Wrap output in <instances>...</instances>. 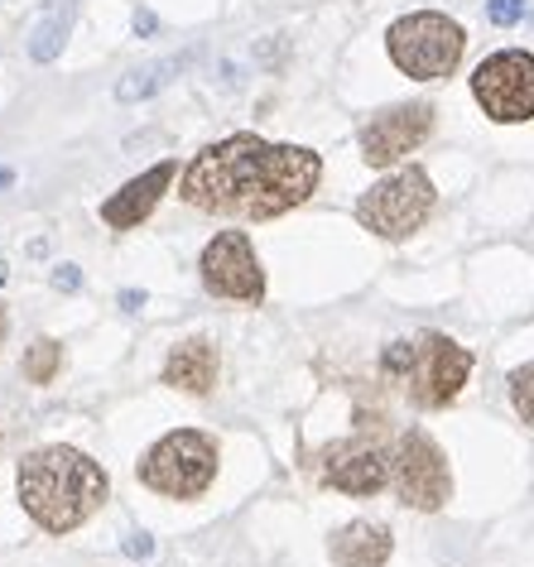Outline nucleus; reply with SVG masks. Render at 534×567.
Instances as JSON below:
<instances>
[{"mask_svg":"<svg viewBox=\"0 0 534 567\" xmlns=\"http://www.w3.org/2000/svg\"><path fill=\"white\" fill-rule=\"evenodd\" d=\"M433 131V106L410 102V106H390L381 116H371L361 125V159L371 168H390L404 154H414Z\"/></svg>","mask_w":534,"mask_h":567,"instance_id":"nucleus-11","label":"nucleus"},{"mask_svg":"<svg viewBox=\"0 0 534 567\" xmlns=\"http://www.w3.org/2000/svg\"><path fill=\"white\" fill-rule=\"evenodd\" d=\"M386 49H390V63H396L404 78L439 82V78H453V68L462 63L468 34H462V24L448 20L443 10H414V16H400L390 24Z\"/></svg>","mask_w":534,"mask_h":567,"instance_id":"nucleus-4","label":"nucleus"},{"mask_svg":"<svg viewBox=\"0 0 534 567\" xmlns=\"http://www.w3.org/2000/svg\"><path fill=\"white\" fill-rule=\"evenodd\" d=\"M318 481L347 495H376L390 486V452L367 443V437H342L318 452Z\"/></svg>","mask_w":534,"mask_h":567,"instance_id":"nucleus-10","label":"nucleus"},{"mask_svg":"<svg viewBox=\"0 0 534 567\" xmlns=\"http://www.w3.org/2000/svg\"><path fill=\"white\" fill-rule=\"evenodd\" d=\"M63 34H68V10H49V16L39 20V30L30 34V59H39V63L59 59Z\"/></svg>","mask_w":534,"mask_h":567,"instance_id":"nucleus-16","label":"nucleus"},{"mask_svg":"<svg viewBox=\"0 0 534 567\" xmlns=\"http://www.w3.org/2000/svg\"><path fill=\"white\" fill-rule=\"evenodd\" d=\"M332 563L337 567H381L390 558V529L371 519H351L332 534Z\"/></svg>","mask_w":534,"mask_h":567,"instance_id":"nucleus-14","label":"nucleus"},{"mask_svg":"<svg viewBox=\"0 0 534 567\" xmlns=\"http://www.w3.org/2000/svg\"><path fill=\"white\" fill-rule=\"evenodd\" d=\"M390 486L410 509H443L453 495V472H448L443 447L424 429H410L390 447Z\"/></svg>","mask_w":534,"mask_h":567,"instance_id":"nucleus-7","label":"nucleus"},{"mask_svg":"<svg viewBox=\"0 0 534 567\" xmlns=\"http://www.w3.org/2000/svg\"><path fill=\"white\" fill-rule=\"evenodd\" d=\"M125 553H131V558H150V553H154V538H150V534H131V538H125Z\"/></svg>","mask_w":534,"mask_h":567,"instance_id":"nucleus-21","label":"nucleus"},{"mask_svg":"<svg viewBox=\"0 0 534 567\" xmlns=\"http://www.w3.org/2000/svg\"><path fill=\"white\" fill-rule=\"evenodd\" d=\"M53 284H59V289H63V293H73V289H78V284H82V275H78V265H59V269H53Z\"/></svg>","mask_w":534,"mask_h":567,"instance_id":"nucleus-20","label":"nucleus"},{"mask_svg":"<svg viewBox=\"0 0 534 567\" xmlns=\"http://www.w3.org/2000/svg\"><path fill=\"white\" fill-rule=\"evenodd\" d=\"M168 183H174V164H154L145 168L140 178H131L116 197H106L102 203V221L116 226V231H125V226H140L154 212V203L168 193Z\"/></svg>","mask_w":534,"mask_h":567,"instance_id":"nucleus-12","label":"nucleus"},{"mask_svg":"<svg viewBox=\"0 0 534 567\" xmlns=\"http://www.w3.org/2000/svg\"><path fill=\"white\" fill-rule=\"evenodd\" d=\"M511 404H515V414L534 429V361H525L520 371H511Z\"/></svg>","mask_w":534,"mask_h":567,"instance_id":"nucleus-18","label":"nucleus"},{"mask_svg":"<svg viewBox=\"0 0 534 567\" xmlns=\"http://www.w3.org/2000/svg\"><path fill=\"white\" fill-rule=\"evenodd\" d=\"M322 178V159L304 145H270L260 135H227L207 145L188 164L178 197L213 217H242V221H270L285 217Z\"/></svg>","mask_w":534,"mask_h":567,"instance_id":"nucleus-1","label":"nucleus"},{"mask_svg":"<svg viewBox=\"0 0 534 567\" xmlns=\"http://www.w3.org/2000/svg\"><path fill=\"white\" fill-rule=\"evenodd\" d=\"M10 178H16V174H10V168H0V188H6V183H10Z\"/></svg>","mask_w":534,"mask_h":567,"instance_id":"nucleus-24","label":"nucleus"},{"mask_svg":"<svg viewBox=\"0 0 534 567\" xmlns=\"http://www.w3.org/2000/svg\"><path fill=\"white\" fill-rule=\"evenodd\" d=\"M472 96L491 121L515 125L534 116V53L525 49H501L476 63Z\"/></svg>","mask_w":534,"mask_h":567,"instance_id":"nucleus-8","label":"nucleus"},{"mask_svg":"<svg viewBox=\"0 0 534 567\" xmlns=\"http://www.w3.org/2000/svg\"><path fill=\"white\" fill-rule=\"evenodd\" d=\"M121 303H125V308H131V313H135V308H140V303H145V293H135V289H125V293H121Z\"/></svg>","mask_w":534,"mask_h":567,"instance_id":"nucleus-23","label":"nucleus"},{"mask_svg":"<svg viewBox=\"0 0 534 567\" xmlns=\"http://www.w3.org/2000/svg\"><path fill=\"white\" fill-rule=\"evenodd\" d=\"M0 337H6V308H0Z\"/></svg>","mask_w":534,"mask_h":567,"instance_id":"nucleus-25","label":"nucleus"},{"mask_svg":"<svg viewBox=\"0 0 534 567\" xmlns=\"http://www.w3.org/2000/svg\"><path fill=\"white\" fill-rule=\"evenodd\" d=\"M16 491H20L24 515H30L39 529L73 534L82 519H92L96 509H102V501L111 495V481L88 452L53 443L20 462Z\"/></svg>","mask_w":534,"mask_h":567,"instance_id":"nucleus-2","label":"nucleus"},{"mask_svg":"<svg viewBox=\"0 0 534 567\" xmlns=\"http://www.w3.org/2000/svg\"><path fill=\"white\" fill-rule=\"evenodd\" d=\"M198 269H203L207 293H217V299H236V303L265 299V269L256 260V250H250L246 231H217L203 246Z\"/></svg>","mask_w":534,"mask_h":567,"instance_id":"nucleus-9","label":"nucleus"},{"mask_svg":"<svg viewBox=\"0 0 534 567\" xmlns=\"http://www.w3.org/2000/svg\"><path fill=\"white\" fill-rule=\"evenodd\" d=\"M6 275H10V269H6V260H0V284H6Z\"/></svg>","mask_w":534,"mask_h":567,"instance_id":"nucleus-26","label":"nucleus"},{"mask_svg":"<svg viewBox=\"0 0 534 567\" xmlns=\"http://www.w3.org/2000/svg\"><path fill=\"white\" fill-rule=\"evenodd\" d=\"M59 361H63V347L44 337V342H34L30 357H24V375H30L34 385H49V380L59 375Z\"/></svg>","mask_w":534,"mask_h":567,"instance_id":"nucleus-17","label":"nucleus"},{"mask_svg":"<svg viewBox=\"0 0 534 567\" xmlns=\"http://www.w3.org/2000/svg\"><path fill=\"white\" fill-rule=\"evenodd\" d=\"M184 68V59H164V63H145V68H135V73H125L121 78V87L116 96L121 102H145V96H154L168 82V73H178Z\"/></svg>","mask_w":534,"mask_h":567,"instance_id":"nucleus-15","label":"nucleus"},{"mask_svg":"<svg viewBox=\"0 0 534 567\" xmlns=\"http://www.w3.org/2000/svg\"><path fill=\"white\" fill-rule=\"evenodd\" d=\"M154 30H160V20H154L150 10H140V16H135V34H154Z\"/></svg>","mask_w":534,"mask_h":567,"instance_id":"nucleus-22","label":"nucleus"},{"mask_svg":"<svg viewBox=\"0 0 534 567\" xmlns=\"http://www.w3.org/2000/svg\"><path fill=\"white\" fill-rule=\"evenodd\" d=\"M429 212H433V183H429L424 168L410 164V168H400V174H390V178L376 183V188L361 193L357 221L386 240H404L429 221Z\"/></svg>","mask_w":534,"mask_h":567,"instance_id":"nucleus-6","label":"nucleus"},{"mask_svg":"<svg viewBox=\"0 0 534 567\" xmlns=\"http://www.w3.org/2000/svg\"><path fill=\"white\" fill-rule=\"evenodd\" d=\"M164 385L184 390V394H207L217 385V347L207 337H188L168 351L164 361Z\"/></svg>","mask_w":534,"mask_h":567,"instance_id":"nucleus-13","label":"nucleus"},{"mask_svg":"<svg viewBox=\"0 0 534 567\" xmlns=\"http://www.w3.org/2000/svg\"><path fill=\"white\" fill-rule=\"evenodd\" d=\"M486 20L496 30H511V24L525 20V0H486Z\"/></svg>","mask_w":534,"mask_h":567,"instance_id":"nucleus-19","label":"nucleus"},{"mask_svg":"<svg viewBox=\"0 0 534 567\" xmlns=\"http://www.w3.org/2000/svg\"><path fill=\"white\" fill-rule=\"evenodd\" d=\"M381 375L396 385L414 409H443L472 375V351L443 332L400 337L381 351Z\"/></svg>","mask_w":534,"mask_h":567,"instance_id":"nucleus-3","label":"nucleus"},{"mask_svg":"<svg viewBox=\"0 0 534 567\" xmlns=\"http://www.w3.org/2000/svg\"><path fill=\"white\" fill-rule=\"evenodd\" d=\"M217 476V443L198 429H174L140 457V486L168 495V501H193L213 486Z\"/></svg>","mask_w":534,"mask_h":567,"instance_id":"nucleus-5","label":"nucleus"}]
</instances>
